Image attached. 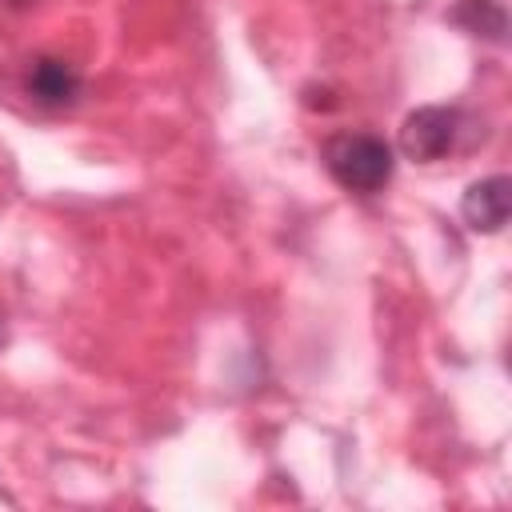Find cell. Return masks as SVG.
Instances as JSON below:
<instances>
[{
	"label": "cell",
	"mask_w": 512,
	"mask_h": 512,
	"mask_svg": "<svg viewBox=\"0 0 512 512\" xmlns=\"http://www.w3.org/2000/svg\"><path fill=\"white\" fill-rule=\"evenodd\" d=\"M456 24H464L472 36H488V40H504L508 16L500 8V0H460L456 4Z\"/></svg>",
	"instance_id": "5"
},
{
	"label": "cell",
	"mask_w": 512,
	"mask_h": 512,
	"mask_svg": "<svg viewBox=\"0 0 512 512\" xmlns=\"http://www.w3.org/2000/svg\"><path fill=\"white\" fill-rule=\"evenodd\" d=\"M460 212H464L468 228H476V232H500L508 224V176L476 180L464 192Z\"/></svg>",
	"instance_id": "4"
},
{
	"label": "cell",
	"mask_w": 512,
	"mask_h": 512,
	"mask_svg": "<svg viewBox=\"0 0 512 512\" xmlns=\"http://www.w3.org/2000/svg\"><path fill=\"white\" fill-rule=\"evenodd\" d=\"M12 4H24V0H12Z\"/></svg>",
	"instance_id": "6"
},
{
	"label": "cell",
	"mask_w": 512,
	"mask_h": 512,
	"mask_svg": "<svg viewBox=\"0 0 512 512\" xmlns=\"http://www.w3.org/2000/svg\"><path fill=\"white\" fill-rule=\"evenodd\" d=\"M24 88H28V96L36 104L64 108V104H72L80 96V72L60 56H36L28 76H24Z\"/></svg>",
	"instance_id": "3"
},
{
	"label": "cell",
	"mask_w": 512,
	"mask_h": 512,
	"mask_svg": "<svg viewBox=\"0 0 512 512\" xmlns=\"http://www.w3.org/2000/svg\"><path fill=\"white\" fill-rule=\"evenodd\" d=\"M460 108H444V104H428V108H416L404 116V128H400V148L408 160H440L456 148L460 140Z\"/></svg>",
	"instance_id": "2"
},
{
	"label": "cell",
	"mask_w": 512,
	"mask_h": 512,
	"mask_svg": "<svg viewBox=\"0 0 512 512\" xmlns=\"http://www.w3.org/2000/svg\"><path fill=\"white\" fill-rule=\"evenodd\" d=\"M324 164H328V172H332V180L340 188L372 196V192H380L392 180L396 156L372 132H336L324 144Z\"/></svg>",
	"instance_id": "1"
}]
</instances>
